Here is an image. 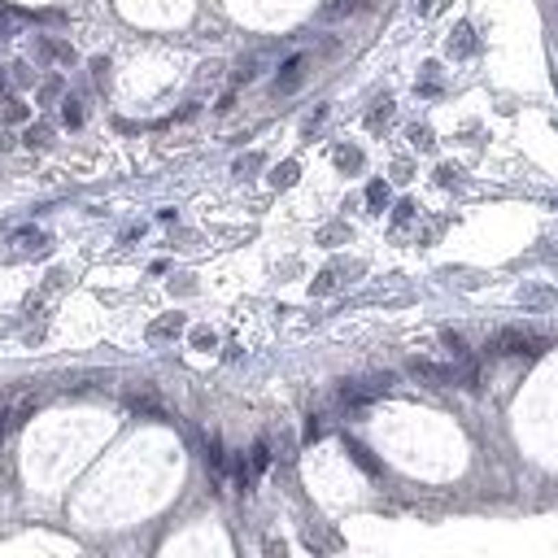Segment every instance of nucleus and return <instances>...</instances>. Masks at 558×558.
Returning a JSON list of instances; mask_svg holds the SVG:
<instances>
[{"label": "nucleus", "mask_w": 558, "mask_h": 558, "mask_svg": "<svg viewBox=\"0 0 558 558\" xmlns=\"http://www.w3.org/2000/svg\"><path fill=\"white\" fill-rule=\"evenodd\" d=\"M305 66H310V57H305V53H296V57H288V62L279 66V79H275V92H279V97H283V92H292V88H301Z\"/></svg>", "instance_id": "nucleus-3"}, {"label": "nucleus", "mask_w": 558, "mask_h": 558, "mask_svg": "<svg viewBox=\"0 0 558 558\" xmlns=\"http://www.w3.org/2000/svg\"><path fill=\"white\" fill-rule=\"evenodd\" d=\"M14 244H18V253L35 257V253H44V244H49V236H44V231H35V227H27V231H18V236H14Z\"/></svg>", "instance_id": "nucleus-7"}, {"label": "nucleus", "mask_w": 558, "mask_h": 558, "mask_svg": "<svg viewBox=\"0 0 558 558\" xmlns=\"http://www.w3.org/2000/svg\"><path fill=\"white\" fill-rule=\"evenodd\" d=\"M441 340L449 345V353H454V362H458V366H467V362H471V353H467V340H462L458 331H441Z\"/></svg>", "instance_id": "nucleus-10"}, {"label": "nucleus", "mask_w": 558, "mask_h": 558, "mask_svg": "<svg viewBox=\"0 0 558 558\" xmlns=\"http://www.w3.org/2000/svg\"><path fill=\"white\" fill-rule=\"evenodd\" d=\"M5 427H14V423H9V401H0V432Z\"/></svg>", "instance_id": "nucleus-30"}, {"label": "nucleus", "mask_w": 558, "mask_h": 558, "mask_svg": "<svg viewBox=\"0 0 558 558\" xmlns=\"http://www.w3.org/2000/svg\"><path fill=\"white\" fill-rule=\"evenodd\" d=\"M388 114H393V101H379V105H375V110H371V114H366V127H375V131H379V127H384V123H388Z\"/></svg>", "instance_id": "nucleus-18"}, {"label": "nucleus", "mask_w": 558, "mask_h": 558, "mask_svg": "<svg viewBox=\"0 0 558 558\" xmlns=\"http://www.w3.org/2000/svg\"><path fill=\"white\" fill-rule=\"evenodd\" d=\"M436 70H441V66H432V62L423 66V79H419V92H423V97H441V79H436Z\"/></svg>", "instance_id": "nucleus-13"}, {"label": "nucleus", "mask_w": 558, "mask_h": 558, "mask_svg": "<svg viewBox=\"0 0 558 558\" xmlns=\"http://www.w3.org/2000/svg\"><path fill=\"white\" fill-rule=\"evenodd\" d=\"M205 458H210V476L214 480H227V471H231V458H227V449H223L218 436H210V449H205Z\"/></svg>", "instance_id": "nucleus-4"}, {"label": "nucleus", "mask_w": 558, "mask_h": 558, "mask_svg": "<svg viewBox=\"0 0 558 558\" xmlns=\"http://www.w3.org/2000/svg\"><path fill=\"white\" fill-rule=\"evenodd\" d=\"M266 467H270V445H266V441H257L253 449H249V471H253V476H262Z\"/></svg>", "instance_id": "nucleus-9"}, {"label": "nucleus", "mask_w": 558, "mask_h": 558, "mask_svg": "<svg viewBox=\"0 0 558 558\" xmlns=\"http://www.w3.org/2000/svg\"><path fill=\"white\" fill-rule=\"evenodd\" d=\"M257 66H262V57H244V62H240V70H236V88L253 79V75H257Z\"/></svg>", "instance_id": "nucleus-20"}, {"label": "nucleus", "mask_w": 558, "mask_h": 558, "mask_svg": "<svg viewBox=\"0 0 558 558\" xmlns=\"http://www.w3.org/2000/svg\"><path fill=\"white\" fill-rule=\"evenodd\" d=\"M410 140H414V149H427V144H432V131L414 123V127H410Z\"/></svg>", "instance_id": "nucleus-23"}, {"label": "nucleus", "mask_w": 558, "mask_h": 558, "mask_svg": "<svg viewBox=\"0 0 558 558\" xmlns=\"http://www.w3.org/2000/svg\"><path fill=\"white\" fill-rule=\"evenodd\" d=\"M449 53L454 57H471L476 53V31H471L467 22H458V27L449 31Z\"/></svg>", "instance_id": "nucleus-5"}, {"label": "nucleus", "mask_w": 558, "mask_h": 558, "mask_svg": "<svg viewBox=\"0 0 558 558\" xmlns=\"http://www.w3.org/2000/svg\"><path fill=\"white\" fill-rule=\"evenodd\" d=\"M336 166H340V170H358V166H362V153L353 149V144H340V149H336Z\"/></svg>", "instance_id": "nucleus-16"}, {"label": "nucleus", "mask_w": 558, "mask_h": 558, "mask_svg": "<svg viewBox=\"0 0 558 558\" xmlns=\"http://www.w3.org/2000/svg\"><path fill=\"white\" fill-rule=\"evenodd\" d=\"M192 345L210 349V345H214V331H210V327H196V331H192Z\"/></svg>", "instance_id": "nucleus-25"}, {"label": "nucleus", "mask_w": 558, "mask_h": 558, "mask_svg": "<svg viewBox=\"0 0 558 558\" xmlns=\"http://www.w3.org/2000/svg\"><path fill=\"white\" fill-rule=\"evenodd\" d=\"M296 175H301V166H296V162H279L275 175H270V183H275V188H292Z\"/></svg>", "instance_id": "nucleus-11"}, {"label": "nucleus", "mask_w": 558, "mask_h": 558, "mask_svg": "<svg viewBox=\"0 0 558 558\" xmlns=\"http://www.w3.org/2000/svg\"><path fill=\"white\" fill-rule=\"evenodd\" d=\"M49 140V127H31V144H44Z\"/></svg>", "instance_id": "nucleus-29"}, {"label": "nucleus", "mask_w": 558, "mask_h": 558, "mask_svg": "<svg viewBox=\"0 0 558 558\" xmlns=\"http://www.w3.org/2000/svg\"><path fill=\"white\" fill-rule=\"evenodd\" d=\"M0 149H5V140H0Z\"/></svg>", "instance_id": "nucleus-32"}, {"label": "nucleus", "mask_w": 558, "mask_h": 558, "mask_svg": "<svg viewBox=\"0 0 558 558\" xmlns=\"http://www.w3.org/2000/svg\"><path fill=\"white\" fill-rule=\"evenodd\" d=\"M257 166H262V153H244V157L236 162V175H240V179H249V175H253Z\"/></svg>", "instance_id": "nucleus-19"}, {"label": "nucleus", "mask_w": 558, "mask_h": 558, "mask_svg": "<svg viewBox=\"0 0 558 558\" xmlns=\"http://www.w3.org/2000/svg\"><path fill=\"white\" fill-rule=\"evenodd\" d=\"M489 353H502V358H541L545 353V336H532V331L506 327L489 340Z\"/></svg>", "instance_id": "nucleus-1"}, {"label": "nucleus", "mask_w": 558, "mask_h": 558, "mask_svg": "<svg viewBox=\"0 0 558 558\" xmlns=\"http://www.w3.org/2000/svg\"><path fill=\"white\" fill-rule=\"evenodd\" d=\"M366 205H371V210H384L388 205V183L384 179H371V188H366Z\"/></svg>", "instance_id": "nucleus-17"}, {"label": "nucleus", "mask_w": 558, "mask_h": 558, "mask_svg": "<svg viewBox=\"0 0 558 558\" xmlns=\"http://www.w3.org/2000/svg\"><path fill=\"white\" fill-rule=\"evenodd\" d=\"M62 123H66V127H83V101H79V97H66V105H62Z\"/></svg>", "instance_id": "nucleus-14"}, {"label": "nucleus", "mask_w": 558, "mask_h": 558, "mask_svg": "<svg viewBox=\"0 0 558 558\" xmlns=\"http://www.w3.org/2000/svg\"><path fill=\"white\" fill-rule=\"evenodd\" d=\"M432 9H436V0H423V5H419V14H432Z\"/></svg>", "instance_id": "nucleus-31"}, {"label": "nucleus", "mask_w": 558, "mask_h": 558, "mask_svg": "<svg viewBox=\"0 0 558 558\" xmlns=\"http://www.w3.org/2000/svg\"><path fill=\"white\" fill-rule=\"evenodd\" d=\"M410 218H414V201H397V205H393V223H397V227H406Z\"/></svg>", "instance_id": "nucleus-21"}, {"label": "nucleus", "mask_w": 558, "mask_h": 558, "mask_svg": "<svg viewBox=\"0 0 558 558\" xmlns=\"http://www.w3.org/2000/svg\"><path fill=\"white\" fill-rule=\"evenodd\" d=\"M345 449H349V458L358 462V467L366 471V476H379V471H384V462H379V458H375L366 445H358V441H345Z\"/></svg>", "instance_id": "nucleus-6"}, {"label": "nucleus", "mask_w": 558, "mask_h": 558, "mask_svg": "<svg viewBox=\"0 0 558 558\" xmlns=\"http://www.w3.org/2000/svg\"><path fill=\"white\" fill-rule=\"evenodd\" d=\"M323 118H327V105H318V110L310 114V123H305V131H314V127H318V123H323Z\"/></svg>", "instance_id": "nucleus-27"}, {"label": "nucleus", "mask_w": 558, "mask_h": 558, "mask_svg": "<svg viewBox=\"0 0 558 558\" xmlns=\"http://www.w3.org/2000/svg\"><path fill=\"white\" fill-rule=\"evenodd\" d=\"M454 179H458V170H454V166H441V170H436V183H445V188H449Z\"/></svg>", "instance_id": "nucleus-26"}, {"label": "nucleus", "mask_w": 558, "mask_h": 558, "mask_svg": "<svg viewBox=\"0 0 558 558\" xmlns=\"http://www.w3.org/2000/svg\"><path fill=\"white\" fill-rule=\"evenodd\" d=\"M336 288V270H323V275L314 279V296H323V292H331Z\"/></svg>", "instance_id": "nucleus-22"}, {"label": "nucleus", "mask_w": 558, "mask_h": 558, "mask_svg": "<svg viewBox=\"0 0 558 558\" xmlns=\"http://www.w3.org/2000/svg\"><path fill=\"white\" fill-rule=\"evenodd\" d=\"M362 5H366V0H327V5H323V18H327V22H340V18L358 14Z\"/></svg>", "instance_id": "nucleus-8"}, {"label": "nucleus", "mask_w": 558, "mask_h": 558, "mask_svg": "<svg viewBox=\"0 0 558 558\" xmlns=\"http://www.w3.org/2000/svg\"><path fill=\"white\" fill-rule=\"evenodd\" d=\"M406 366H410V375H419L427 388H454L458 384V371H462L458 362L445 366V362H432V358H410Z\"/></svg>", "instance_id": "nucleus-2"}, {"label": "nucleus", "mask_w": 558, "mask_h": 558, "mask_svg": "<svg viewBox=\"0 0 558 558\" xmlns=\"http://www.w3.org/2000/svg\"><path fill=\"white\" fill-rule=\"evenodd\" d=\"M31 118V105H22L18 97H5V123H27Z\"/></svg>", "instance_id": "nucleus-15"}, {"label": "nucleus", "mask_w": 558, "mask_h": 558, "mask_svg": "<svg viewBox=\"0 0 558 558\" xmlns=\"http://www.w3.org/2000/svg\"><path fill=\"white\" fill-rule=\"evenodd\" d=\"M318 436H323V423L310 419V427H305V441H318Z\"/></svg>", "instance_id": "nucleus-28"}, {"label": "nucleus", "mask_w": 558, "mask_h": 558, "mask_svg": "<svg viewBox=\"0 0 558 558\" xmlns=\"http://www.w3.org/2000/svg\"><path fill=\"white\" fill-rule=\"evenodd\" d=\"M179 327H183V318L170 314V318H162V323H153L149 336H153V340H166V336H179Z\"/></svg>", "instance_id": "nucleus-12"}, {"label": "nucleus", "mask_w": 558, "mask_h": 558, "mask_svg": "<svg viewBox=\"0 0 558 558\" xmlns=\"http://www.w3.org/2000/svg\"><path fill=\"white\" fill-rule=\"evenodd\" d=\"M9 75H14V83H18V88H31V66H9Z\"/></svg>", "instance_id": "nucleus-24"}]
</instances>
